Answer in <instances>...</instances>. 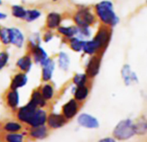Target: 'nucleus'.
I'll return each mask as SVG.
<instances>
[{"label":"nucleus","mask_w":147,"mask_h":142,"mask_svg":"<svg viewBox=\"0 0 147 142\" xmlns=\"http://www.w3.org/2000/svg\"><path fill=\"white\" fill-rule=\"evenodd\" d=\"M67 123V120L65 119V117L61 114H55L50 113L48 114L46 125L50 130L57 129Z\"/></svg>","instance_id":"14"},{"label":"nucleus","mask_w":147,"mask_h":142,"mask_svg":"<svg viewBox=\"0 0 147 142\" xmlns=\"http://www.w3.org/2000/svg\"><path fill=\"white\" fill-rule=\"evenodd\" d=\"M111 36H112V33L109 29V26L101 24L100 28L98 29L95 36L93 38V40L98 45L100 53H102L106 49V48L108 46L110 39H111Z\"/></svg>","instance_id":"4"},{"label":"nucleus","mask_w":147,"mask_h":142,"mask_svg":"<svg viewBox=\"0 0 147 142\" xmlns=\"http://www.w3.org/2000/svg\"><path fill=\"white\" fill-rule=\"evenodd\" d=\"M146 4H147V1H146Z\"/></svg>","instance_id":"45"},{"label":"nucleus","mask_w":147,"mask_h":142,"mask_svg":"<svg viewBox=\"0 0 147 142\" xmlns=\"http://www.w3.org/2000/svg\"><path fill=\"white\" fill-rule=\"evenodd\" d=\"M11 13L15 18L24 20L27 13V9L21 5H13L11 6Z\"/></svg>","instance_id":"29"},{"label":"nucleus","mask_w":147,"mask_h":142,"mask_svg":"<svg viewBox=\"0 0 147 142\" xmlns=\"http://www.w3.org/2000/svg\"><path fill=\"white\" fill-rule=\"evenodd\" d=\"M101 65V54H95L90 55V58L86 64L85 73L88 77L91 80L94 79L100 72V68Z\"/></svg>","instance_id":"7"},{"label":"nucleus","mask_w":147,"mask_h":142,"mask_svg":"<svg viewBox=\"0 0 147 142\" xmlns=\"http://www.w3.org/2000/svg\"><path fill=\"white\" fill-rule=\"evenodd\" d=\"M3 101L7 108L11 111L15 112L19 105V93L16 89H11L9 88L4 94H3Z\"/></svg>","instance_id":"9"},{"label":"nucleus","mask_w":147,"mask_h":142,"mask_svg":"<svg viewBox=\"0 0 147 142\" xmlns=\"http://www.w3.org/2000/svg\"><path fill=\"white\" fill-rule=\"evenodd\" d=\"M90 79L88 77V76L86 75V73H78L74 75L73 78H72V82L75 84L76 87L79 86H83L86 84L89 83Z\"/></svg>","instance_id":"30"},{"label":"nucleus","mask_w":147,"mask_h":142,"mask_svg":"<svg viewBox=\"0 0 147 142\" xmlns=\"http://www.w3.org/2000/svg\"><path fill=\"white\" fill-rule=\"evenodd\" d=\"M98 142H116V140H115V139H113V138L107 137V138H104V139L99 140Z\"/></svg>","instance_id":"38"},{"label":"nucleus","mask_w":147,"mask_h":142,"mask_svg":"<svg viewBox=\"0 0 147 142\" xmlns=\"http://www.w3.org/2000/svg\"><path fill=\"white\" fill-rule=\"evenodd\" d=\"M135 134L134 125L131 120L126 119L119 121L113 129V135L116 139L125 140L131 138Z\"/></svg>","instance_id":"3"},{"label":"nucleus","mask_w":147,"mask_h":142,"mask_svg":"<svg viewBox=\"0 0 147 142\" xmlns=\"http://www.w3.org/2000/svg\"><path fill=\"white\" fill-rule=\"evenodd\" d=\"M42 75H41V79L42 82H50L52 79L55 68V62L52 57H49L42 65Z\"/></svg>","instance_id":"12"},{"label":"nucleus","mask_w":147,"mask_h":142,"mask_svg":"<svg viewBox=\"0 0 147 142\" xmlns=\"http://www.w3.org/2000/svg\"><path fill=\"white\" fill-rule=\"evenodd\" d=\"M39 89L45 101H47L48 102L52 101V99L55 96V88H54V85L50 82H44V84H42L39 87Z\"/></svg>","instance_id":"24"},{"label":"nucleus","mask_w":147,"mask_h":142,"mask_svg":"<svg viewBox=\"0 0 147 142\" xmlns=\"http://www.w3.org/2000/svg\"><path fill=\"white\" fill-rule=\"evenodd\" d=\"M84 42L83 40L76 37H73L69 39H67L66 41V43L68 44V47L75 52H82V48L84 45Z\"/></svg>","instance_id":"28"},{"label":"nucleus","mask_w":147,"mask_h":142,"mask_svg":"<svg viewBox=\"0 0 147 142\" xmlns=\"http://www.w3.org/2000/svg\"><path fill=\"white\" fill-rule=\"evenodd\" d=\"M50 133V129L48 127V126L42 125L36 127H28L26 129V138L25 139L30 140V141H36L40 139H46Z\"/></svg>","instance_id":"6"},{"label":"nucleus","mask_w":147,"mask_h":142,"mask_svg":"<svg viewBox=\"0 0 147 142\" xmlns=\"http://www.w3.org/2000/svg\"><path fill=\"white\" fill-rule=\"evenodd\" d=\"M91 36H92L91 27H77L76 35V37L83 41H86L88 40Z\"/></svg>","instance_id":"32"},{"label":"nucleus","mask_w":147,"mask_h":142,"mask_svg":"<svg viewBox=\"0 0 147 142\" xmlns=\"http://www.w3.org/2000/svg\"><path fill=\"white\" fill-rule=\"evenodd\" d=\"M57 62H58V67L62 70V71H67L69 67H70V58L68 56V55L64 52V51H61L59 52L58 55H57Z\"/></svg>","instance_id":"27"},{"label":"nucleus","mask_w":147,"mask_h":142,"mask_svg":"<svg viewBox=\"0 0 147 142\" xmlns=\"http://www.w3.org/2000/svg\"><path fill=\"white\" fill-rule=\"evenodd\" d=\"M1 28H2V27H1V25H0V30H1Z\"/></svg>","instance_id":"43"},{"label":"nucleus","mask_w":147,"mask_h":142,"mask_svg":"<svg viewBox=\"0 0 147 142\" xmlns=\"http://www.w3.org/2000/svg\"><path fill=\"white\" fill-rule=\"evenodd\" d=\"M82 106V103H80L75 99H70L68 101H67L61 108V114L65 117V119L68 121L72 120L74 117L78 114Z\"/></svg>","instance_id":"8"},{"label":"nucleus","mask_w":147,"mask_h":142,"mask_svg":"<svg viewBox=\"0 0 147 142\" xmlns=\"http://www.w3.org/2000/svg\"><path fill=\"white\" fill-rule=\"evenodd\" d=\"M3 5V0H0V6Z\"/></svg>","instance_id":"40"},{"label":"nucleus","mask_w":147,"mask_h":142,"mask_svg":"<svg viewBox=\"0 0 147 142\" xmlns=\"http://www.w3.org/2000/svg\"><path fill=\"white\" fill-rule=\"evenodd\" d=\"M58 0H52V2H57Z\"/></svg>","instance_id":"42"},{"label":"nucleus","mask_w":147,"mask_h":142,"mask_svg":"<svg viewBox=\"0 0 147 142\" xmlns=\"http://www.w3.org/2000/svg\"><path fill=\"white\" fill-rule=\"evenodd\" d=\"M27 82H28L27 74L19 71V72H18L12 76L11 84H10V89L18 90V89L24 87L27 84Z\"/></svg>","instance_id":"19"},{"label":"nucleus","mask_w":147,"mask_h":142,"mask_svg":"<svg viewBox=\"0 0 147 142\" xmlns=\"http://www.w3.org/2000/svg\"><path fill=\"white\" fill-rule=\"evenodd\" d=\"M0 46H1V44H0Z\"/></svg>","instance_id":"46"},{"label":"nucleus","mask_w":147,"mask_h":142,"mask_svg":"<svg viewBox=\"0 0 147 142\" xmlns=\"http://www.w3.org/2000/svg\"><path fill=\"white\" fill-rule=\"evenodd\" d=\"M32 64H33L32 57H31L30 54L29 52H27L23 56H21L20 58L18 59V61L16 62V67L19 71H21V72L27 74L30 71Z\"/></svg>","instance_id":"17"},{"label":"nucleus","mask_w":147,"mask_h":142,"mask_svg":"<svg viewBox=\"0 0 147 142\" xmlns=\"http://www.w3.org/2000/svg\"><path fill=\"white\" fill-rule=\"evenodd\" d=\"M0 142H1V139H0Z\"/></svg>","instance_id":"44"},{"label":"nucleus","mask_w":147,"mask_h":142,"mask_svg":"<svg viewBox=\"0 0 147 142\" xmlns=\"http://www.w3.org/2000/svg\"><path fill=\"white\" fill-rule=\"evenodd\" d=\"M94 14L102 24L113 27L115 26L119 18L113 10V5L109 0H103L94 5Z\"/></svg>","instance_id":"1"},{"label":"nucleus","mask_w":147,"mask_h":142,"mask_svg":"<svg viewBox=\"0 0 147 142\" xmlns=\"http://www.w3.org/2000/svg\"><path fill=\"white\" fill-rule=\"evenodd\" d=\"M48 113L46 108H37L32 118L26 124L28 127H36L46 124Z\"/></svg>","instance_id":"13"},{"label":"nucleus","mask_w":147,"mask_h":142,"mask_svg":"<svg viewBox=\"0 0 147 142\" xmlns=\"http://www.w3.org/2000/svg\"><path fill=\"white\" fill-rule=\"evenodd\" d=\"M121 76H122V78H123L125 85H131V82H138L137 75L133 72V71H131V67L128 64L124 65L123 68H121Z\"/></svg>","instance_id":"23"},{"label":"nucleus","mask_w":147,"mask_h":142,"mask_svg":"<svg viewBox=\"0 0 147 142\" xmlns=\"http://www.w3.org/2000/svg\"><path fill=\"white\" fill-rule=\"evenodd\" d=\"M72 20L77 27H92L96 23L97 18L89 7L82 6L73 13Z\"/></svg>","instance_id":"2"},{"label":"nucleus","mask_w":147,"mask_h":142,"mask_svg":"<svg viewBox=\"0 0 147 142\" xmlns=\"http://www.w3.org/2000/svg\"><path fill=\"white\" fill-rule=\"evenodd\" d=\"M42 16V12L40 10L34 8V9H27V13L24 21L27 23H32L37 20Z\"/></svg>","instance_id":"31"},{"label":"nucleus","mask_w":147,"mask_h":142,"mask_svg":"<svg viewBox=\"0 0 147 142\" xmlns=\"http://www.w3.org/2000/svg\"><path fill=\"white\" fill-rule=\"evenodd\" d=\"M0 43L4 46H8L11 44L9 28L7 27L1 28V30H0Z\"/></svg>","instance_id":"34"},{"label":"nucleus","mask_w":147,"mask_h":142,"mask_svg":"<svg viewBox=\"0 0 147 142\" xmlns=\"http://www.w3.org/2000/svg\"><path fill=\"white\" fill-rule=\"evenodd\" d=\"M27 126L23 124L18 120H2L1 121V130L5 133H22L26 131Z\"/></svg>","instance_id":"10"},{"label":"nucleus","mask_w":147,"mask_h":142,"mask_svg":"<svg viewBox=\"0 0 147 142\" xmlns=\"http://www.w3.org/2000/svg\"><path fill=\"white\" fill-rule=\"evenodd\" d=\"M76 30H77V26L76 25H60L57 29L56 31L57 33L62 37V38L65 40V42L73 37H76Z\"/></svg>","instance_id":"22"},{"label":"nucleus","mask_w":147,"mask_h":142,"mask_svg":"<svg viewBox=\"0 0 147 142\" xmlns=\"http://www.w3.org/2000/svg\"><path fill=\"white\" fill-rule=\"evenodd\" d=\"M7 18V14L5 12L0 11V20H5Z\"/></svg>","instance_id":"39"},{"label":"nucleus","mask_w":147,"mask_h":142,"mask_svg":"<svg viewBox=\"0 0 147 142\" xmlns=\"http://www.w3.org/2000/svg\"><path fill=\"white\" fill-rule=\"evenodd\" d=\"M77 121L80 126L86 127V128H97L99 127V121L98 120L88 114H82L78 119Z\"/></svg>","instance_id":"18"},{"label":"nucleus","mask_w":147,"mask_h":142,"mask_svg":"<svg viewBox=\"0 0 147 142\" xmlns=\"http://www.w3.org/2000/svg\"><path fill=\"white\" fill-rule=\"evenodd\" d=\"M9 53L5 50L0 52V70H2L9 62Z\"/></svg>","instance_id":"36"},{"label":"nucleus","mask_w":147,"mask_h":142,"mask_svg":"<svg viewBox=\"0 0 147 142\" xmlns=\"http://www.w3.org/2000/svg\"><path fill=\"white\" fill-rule=\"evenodd\" d=\"M2 132V130H1V121H0V133Z\"/></svg>","instance_id":"41"},{"label":"nucleus","mask_w":147,"mask_h":142,"mask_svg":"<svg viewBox=\"0 0 147 142\" xmlns=\"http://www.w3.org/2000/svg\"><path fill=\"white\" fill-rule=\"evenodd\" d=\"M54 37V33L52 30H46L45 29V31L43 33V35L42 36V40L44 42V43H49Z\"/></svg>","instance_id":"37"},{"label":"nucleus","mask_w":147,"mask_h":142,"mask_svg":"<svg viewBox=\"0 0 147 142\" xmlns=\"http://www.w3.org/2000/svg\"><path fill=\"white\" fill-rule=\"evenodd\" d=\"M134 125V131L137 134H144L147 133V120L144 118L140 119Z\"/></svg>","instance_id":"33"},{"label":"nucleus","mask_w":147,"mask_h":142,"mask_svg":"<svg viewBox=\"0 0 147 142\" xmlns=\"http://www.w3.org/2000/svg\"><path fill=\"white\" fill-rule=\"evenodd\" d=\"M30 101L32 102L38 108H46L49 106V102L47 101H45L44 98L42 97L39 87L37 89H35L32 91Z\"/></svg>","instance_id":"20"},{"label":"nucleus","mask_w":147,"mask_h":142,"mask_svg":"<svg viewBox=\"0 0 147 142\" xmlns=\"http://www.w3.org/2000/svg\"><path fill=\"white\" fill-rule=\"evenodd\" d=\"M37 108H36L32 102L29 101V102L24 107H21L19 108H18V109L14 112L15 117L17 120L26 125L29 122V120L32 118V116L34 115Z\"/></svg>","instance_id":"5"},{"label":"nucleus","mask_w":147,"mask_h":142,"mask_svg":"<svg viewBox=\"0 0 147 142\" xmlns=\"http://www.w3.org/2000/svg\"><path fill=\"white\" fill-rule=\"evenodd\" d=\"M42 37L39 33H33L29 37L28 45H41Z\"/></svg>","instance_id":"35"},{"label":"nucleus","mask_w":147,"mask_h":142,"mask_svg":"<svg viewBox=\"0 0 147 142\" xmlns=\"http://www.w3.org/2000/svg\"><path fill=\"white\" fill-rule=\"evenodd\" d=\"M82 52L86 55H93L95 54H102L100 51V49L96 43L92 39V40H86L84 42V45L82 48Z\"/></svg>","instance_id":"26"},{"label":"nucleus","mask_w":147,"mask_h":142,"mask_svg":"<svg viewBox=\"0 0 147 142\" xmlns=\"http://www.w3.org/2000/svg\"><path fill=\"white\" fill-rule=\"evenodd\" d=\"M28 52L30 54L33 62L42 65L49 56L41 45H28Z\"/></svg>","instance_id":"11"},{"label":"nucleus","mask_w":147,"mask_h":142,"mask_svg":"<svg viewBox=\"0 0 147 142\" xmlns=\"http://www.w3.org/2000/svg\"><path fill=\"white\" fill-rule=\"evenodd\" d=\"M62 22V15L56 11H51L48 13L45 20V26L46 30H56Z\"/></svg>","instance_id":"15"},{"label":"nucleus","mask_w":147,"mask_h":142,"mask_svg":"<svg viewBox=\"0 0 147 142\" xmlns=\"http://www.w3.org/2000/svg\"><path fill=\"white\" fill-rule=\"evenodd\" d=\"M10 31V40H11V44L14 45L18 49H21L25 42L24 35V33L16 27L9 28Z\"/></svg>","instance_id":"16"},{"label":"nucleus","mask_w":147,"mask_h":142,"mask_svg":"<svg viewBox=\"0 0 147 142\" xmlns=\"http://www.w3.org/2000/svg\"><path fill=\"white\" fill-rule=\"evenodd\" d=\"M90 93V85L86 84L83 86L76 87V89L74 91V99L79 101L80 103H82L88 99Z\"/></svg>","instance_id":"21"},{"label":"nucleus","mask_w":147,"mask_h":142,"mask_svg":"<svg viewBox=\"0 0 147 142\" xmlns=\"http://www.w3.org/2000/svg\"><path fill=\"white\" fill-rule=\"evenodd\" d=\"M1 142H25V137L23 133H0Z\"/></svg>","instance_id":"25"}]
</instances>
